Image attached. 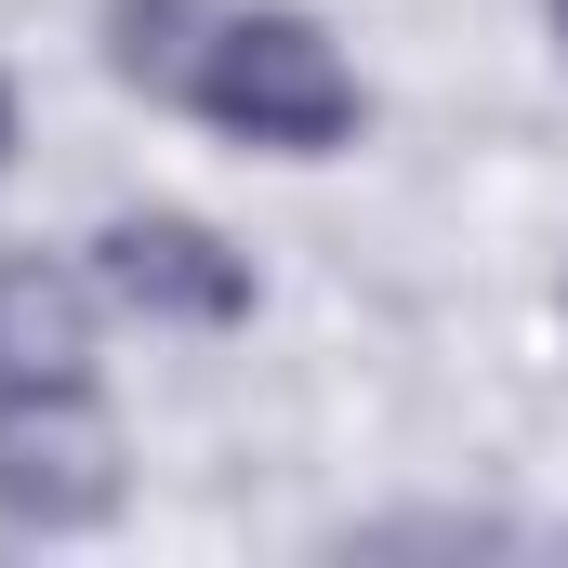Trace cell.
<instances>
[{"label": "cell", "mask_w": 568, "mask_h": 568, "mask_svg": "<svg viewBox=\"0 0 568 568\" xmlns=\"http://www.w3.org/2000/svg\"><path fill=\"white\" fill-rule=\"evenodd\" d=\"M0 159H13V93H0Z\"/></svg>", "instance_id": "8992f818"}, {"label": "cell", "mask_w": 568, "mask_h": 568, "mask_svg": "<svg viewBox=\"0 0 568 568\" xmlns=\"http://www.w3.org/2000/svg\"><path fill=\"white\" fill-rule=\"evenodd\" d=\"M556 40H568V0H556Z\"/></svg>", "instance_id": "52a82bcc"}, {"label": "cell", "mask_w": 568, "mask_h": 568, "mask_svg": "<svg viewBox=\"0 0 568 568\" xmlns=\"http://www.w3.org/2000/svg\"><path fill=\"white\" fill-rule=\"evenodd\" d=\"M120 424L93 384H13L0 397V516L13 529H106L120 516Z\"/></svg>", "instance_id": "7a4b0ae2"}, {"label": "cell", "mask_w": 568, "mask_h": 568, "mask_svg": "<svg viewBox=\"0 0 568 568\" xmlns=\"http://www.w3.org/2000/svg\"><path fill=\"white\" fill-rule=\"evenodd\" d=\"M185 27H199V0H120V13H106V67H120L133 93H185V80H199Z\"/></svg>", "instance_id": "5b68a950"}, {"label": "cell", "mask_w": 568, "mask_h": 568, "mask_svg": "<svg viewBox=\"0 0 568 568\" xmlns=\"http://www.w3.org/2000/svg\"><path fill=\"white\" fill-rule=\"evenodd\" d=\"M93 265H106V291H120L133 317H159V331H239V317H252V265H239L199 212H120V225L93 239Z\"/></svg>", "instance_id": "3957f363"}, {"label": "cell", "mask_w": 568, "mask_h": 568, "mask_svg": "<svg viewBox=\"0 0 568 568\" xmlns=\"http://www.w3.org/2000/svg\"><path fill=\"white\" fill-rule=\"evenodd\" d=\"M93 371V291L67 265H0V397L13 384H80Z\"/></svg>", "instance_id": "277c9868"}, {"label": "cell", "mask_w": 568, "mask_h": 568, "mask_svg": "<svg viewBox=\"0 0 568 568\" xmlns=\"http://www.w3.org/2000/svg\"><path fill=\"white\" fill-rule=\"evenodd\" d=\"M185 93L199 120H225L239 145H278V159H317L357 133V67L317 40V13H212Z\"/></svg>", "instance_id": "6da1fadb"}]
</instances>
